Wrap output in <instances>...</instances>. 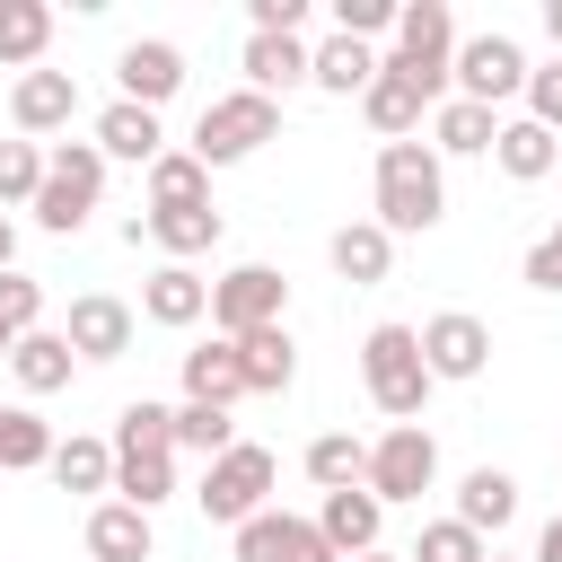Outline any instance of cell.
Wrapping results in <instances>:
<instances>
[{
    "mask_svg": "<svg viewBox=\"0 0 562 562\" xmlns=\"http://www.w3.org/2000/svg\"><path fill=\"white\" fill-rule=\"evenodd\" d=\"M176 448H193V457H228L237 448V422H228V404H176Z\"/></svg>",
    "mask_w": 562,
    "mask_h": 562,
    "instance_id": "35",
    "label": "cell"
},
{
    "mask_svg": "<svg viewBox=\"0 0 562 562\" xmlns=\"http://www.w3.org/2000/svg\"><path fill=\"white\" fill-rule=\"evenodd\" d=\"M35 316H44V281L0 272V325H9V334H35Z\"/></svg>",
    "mask_w": 562,
    "mask_h": 562,
    "instance_id": "40",
    "label": "cell"
},
{
    "mask_svg": "<svg viewBox=\"0 0 562 562\" xmlns=\"http://www.w3.org/2000/svg\"><path fill=\"white\" fill-rule=\"evenodd\" d=\"M237 360H246V395H281V386L299 378V342H290L281 325L246 334V342H237Z\"/></svg>",
    "mask_w": 562,
    "mask_h": 562,
    "instance_id": "29",
    "label": "cell"
},
{
    "mask_svg": "<svg viewBox=\"0 0 562 562\" xmlns=\"http://www.w3.org/2000/svg\"><path fill=\"white\" fill-rule=\"evenodd\" d=\"M9 351H18V334H9V325H0V360H9Z\"/></svg>",
    "mask_w": 562,
    "mask_h": 562,
    "instance_id": "47",
    "label": "cell"
},
{
    "mask_svg": "<svg viewBox=\"0 0 562 562\" xmlns=\"http://www.w3.org/2000/svg\"><path fill=\"white\" fill-rule=\"evenodd\" d=\"M53 44V9L44 0H0V61H35Z\"/></svg>",
    "mask_w": 562,
    "mask_h": 562,
    "instance_id": "36",
    "label": "cell"
},
{
    "mask_svg": "<svg viewBox=\"0 0 562 562\" xmlns=\"http://www.w3.org/2000/svg\"><path fill=\"white\" fill-rule=\"evenodd\" d=\"M325 255H334V272H342V281H360V290H369V281H386V263H395V237H386L378 220H342Z\"/></svg>",
    "mask_w": 562,
    "mask_h": 562,
    "instance_id": "20",
    "label": "cell"
},
{
    "mask_svg": "<svg viewBox=\"0 0 562 562\" xmlns=\"http://www.w3.org/2000/svg\"><path fill=\"white\" fill-rule=\"evenodd\" d=\"M237 562H342V553L325 544V527H316V518L263 509V518H246V527H237Z\"/></svg>",
    "mask_w": 562,
    "mask_h": 562,
    "instance_id": "10",
    "label": "cell"
},
{
    "mask_svg": "<svg viewBox=\"0 0 562 562\" xmlns=\"http://www.w3.org/2000/svg\"><path fill=\"white\" fill-rule=\"evenodd\" d=\"M149 509H132V501H97L88 509V562H149Z\"/></svg>",
    "mask_w": 562,
    "mask_h": 562,
    "instance_id": "17",
    "label": "cell"
},
{
    "mask_svg": "<svg viewBox=\"0 0 562 562\" xmlns=\"http://www.w3.org/2000/svg\"><path fill=\"white\" fill-rule=\"evenodd\" d=\"M0 272H18V228H9V211H0Z\"/></svg>",
    "mask_w": 562,
    "mask_h": 562,
    "instance_id": "44",
    "label": "cell"
},
{
    "mask_svg": "<svg viewBox=\"0 0 562 562\" xmlns=\"http://www.w3.org/2000/svg\"><path fill=\"white\" fill-rule=\"evenodd\" d=\"M527 114H536L544 132H562V53H553L544 70H527Z\"/></svg>",
    "mask_w": 562,
    "mask_h": 562,
    "instance_id": "41",
    "label": "cell"
},
{
    "mask_svg": "<svg viewBox=\"0 0 562 562\" xmlns=\"http://www.w3.org/2000/svg\"><path fill=\"white\" fill-rule=\"evenodd\" d=\"M114 79H123V105H149V114H158V105L184 88V53H176L167 35H140V44H123Z\"/></svg>",
    "mask_w": 562,
    "mask_h": 562,
    "instance_id": "12",
    "label": "cell"
},
{
    "mask_svg": "<svg viewBox=\"0 0 562 562\" xmlns=\"http://www.w3.org/2000/svg\"><path fill=\"white\" fill-rule=\"evenodd\" d=\"M492 158L518 176V184H536V176H553V158H562V140L536 123V114H518V123H501V140H492Z\"/></svg>",
    "mask_w": 562,
    "mask_h": 562,
    "instance_id": "28",
    "label": "cell"
},
{
    "mask_svg": "<svg viewBox=\"0 0 562 562\" xmlns=\"http://www.w3.org/2000/svg\"><path fill=\"white\" fill-rule=\"evenodd\" d=\"M430 474H439V448H430L422 422H395V430L369 448V492H378V501H422Z\"/></svg>",
    "mask_w": 562,
    "mask_h": 562,
    "instance_id": "8",
    "label": "cell"
},
{
    "mask_svg": "<svg viewBox=\"0 0 562 562\" xmlns=\"http://www.w3.org/2000/svg\"><path fill=\"white\" fill-rule=\"evenodd\" d=\"M53 430L35 422V413H18V404H0V474H26V465H53Z\"/></svg>",
    "mask_w": 562,
    "mask_h": 562,
    "instance_id": "34",
    "label": "cell"
},
{
    "mask_svg": "<svg viewBox=\"0 0 562 562\" xmlns=\"http://www.w3.org/2000/svg\"><path fill=\"white\" fill-rule=\"evenodd\" d=\"M509 509H518V483H509L501 465H474L465 492H457V518H465L474 536H492V527H509Z\"/></svg>",
    "mask_w": 562,
    "mask_h": 562,
    "instance_id": "31",
    "label": "cell"
},
{
    "mask_svg": "<svg viewBox=\"0 0 562 562\" xmlns=\"http://www.w3.org/2000/svg\"><path fill=\"white\" fill-rule=\"evenodd\" d=\"M413 562H492V553H483V536L465 518H430L422 544H413Z\"/></svg>",
    "mask_w": 562,
    "mask_h": 562,
    "instance_id": "38",
    "label": "cell"
},
{
    "mask_svg": "<svg viewBox=\"0 0 562 562\" xmlns=\"http://www.w3.org/2000/svg\"><path fill=\"white\" fill-rule=\"evenodd\" d=\"M360 386H369V404L386 413V422H413L422 404H430V360H422V325H369V342H360Z\"/></svg>",
    "mask_w": 562,
    "mask_h": 562,
    "instance_id": "2",
    "label": "cell"
},
{
    "mask_svg": "<svg viewBox=\"0 0 562 562\" xmlns=\"http://www.w3.org/2000/svg\"><path fill=\"white\" fill-rule=\"evenodd\" d=\"M536 562H562V518L544 527V544H536Z\"/></svg>",
    "mask_w": 562,
    "mask_h": 562,
    "instance_id": "45",
    "label": "cell"
},
{
    "mask_svg": "<svg viewBox=\"0 0 562 562\" xmlns=\"http://www.w3.org/2000/svg\"><path fill=\"white\" fill-rule=\"evenodd\" d=\"M422 360H430V378H483V360H492V325L465 316V307H439V316L422 325Z\"/></svg>",
    "mask_w": 562,
    "mask_h": 562,
    "instance_id": "11",
    "label": "cell"
},
{
    "mask_svg": "<svg viewBox=\"0 0 562 562\" xmlns=\"http://www.w3.org/2000/svg\"><path fill=\"white\" fill-rule=\"evenodd\" d=\"M422 105H430V97H422L413 79H395V70H378V79H369V97H360V114H369V132H378V140H413Z\"/></svg>",
    "mask_w": 562,
    "mask_h": 562,
    "instance_id": "22",
    "label": "cell"
},
{
    "mask_svg": "<svg viewBox=\"0 0 562 562\" xmlns=\"http://www.w3.org/2000/svg\"><path fill=\"white\" fill-rule=\"evenodd\" d=\"M518 281H527V290H562V220H553V228H544V237L527 246V263H518Z\"/></svg>",
    "mask_w": 562,
    "mask_h": 562,
    "instance_id": "42",
    "label": "cell"
},
{
    "mask_svg": "<svg viewBox=\"0 0 562 562\" xmlns=\"http://www.w3.org/2000/svg\"><path fill=\"white\" fill-rule=\"evenodd\" d=\"M9 114H18V140H44V132H61L79 114V79L70 70H18Z\"/></svg>",
    "mask_w": 562,
    "mask_h": 562,
    "instance_id": "13",
    "label": "cell"
},
{
    "mask_svg": "<svg viewBox=\"0 0 562 562\" xmlns=\"http://www.w3.org/2000/svg\"><path fill=\"white\" fill-rule=\"evenodd\" d=\"M44 167H53V158H44L35 140H0V202H35V193H44Z\"/></svg>",
    "mask_w": 562,
    "mask_h": 562,
    "instance_id": "37",
    "label": "cell"
},
{
    "mask_svg": "<svg viewBox=\"0 0 562 562\" xmlns=\"http://www.w3.org/2000/svg\"><path fill=\"white\" fill-rule=\"evenodd\" d=\"M360 562H395V553H360Z\"/></svg>",
    "mask_w": 562,
    "mask_h": 562,
    "instance_id": "48",
    "label": "cell"
},
{
    "mask_svg": "<svg viewBox=\"0 0 562 562\" xmlns=\"http://www.w3.org/2000/svg\"><path fill=\"white\" fill-rule=\"evenodd\" d=\"M492 562H501V553H492Z\"/></svg>",
    "mask_w": 562,
    "mask_h": 562,
    "instance_id": "49",
    "label": "cell"
},
{
    "mask_svg": "<svg viewBox=\"0 0 562 562\" xmlns=\"http://www.w3.org/2000/svg\"><path fill=\"white\" fill-rule=\"evenodd\" d=\"M202 518H220V527H246V518H263L272 509V448H255V439H237L211 474H202Z\"/></svg>",
    "mask_w": 562,
    "mask_h": 562,
    "instance_id": "6",
    "label": "cell"
},
{
    "mask_svg": "<svg viewBox=\"0 0 562 562\" xmlns=\"http://www.w3.org/2000/svg\"><path fill=\"white\" fill-rule=\"evenodd\" d=\"M70 351L79 360H123L132 351V307L114 299V290H88V299H70Z\"/></svg>",
    "mask_w": 562,
    "mask_h": 562,
    "instance_id": "14",
    "label": "cell"
},
{
    "mask_svg": "<svg viewBox=\"0 0 562 562\" xmlns=\"http://www.w3.org/2000/svg\"><path fill=\"white\" fill-rule=\"evenodd\" d=\"M140 316H149V325H193V316H211V281L184 272V263H167V272H149Z\"/></svg>",
    "mask_w": 562,
    "mask_h": 562,
    "instance_id": "21",
    "label": "cell"
},
{
    "mask_svg": "<svg viewBox=\"0 0 562 562\" xmlns=\"http://www.w3.org/2000/svg\"><path fill=\"white\" fill-rule=\"evenodd\" d=\"M544 35H553V53H562V0H553V9H544Z\"/></svg>",
    "mask_w": 562,
    "mask_h": 562,
    "instance_id": "46",
    "label": "cell"
},
{
    "mask_svg": "<svg viewBox=\"0 0 562 562\" xmlns=\"http://www.w3.org/2000/svg\"><path fill=\"white\" fill-rule=\"evenodd\" d=\"M281 299H290V281H281L272 263H237L228 281H211V325H220L228 342H246V334L281 325Z\"/></svg>",
    "mask_w": 562,
    "mask_h": 562,
    "instance_id": "7",
    "label": "cell"
},
{
    "mask_svg": "<svg viewBox=\"0 0 562 562\" xmlns=\"http://www.w3.org/2000/svg\"><path fill=\"white\" fill-rule=\"evenodd\" d=\"M430 132H439V149H457V158H483V149L501 140L492 105H465V97H448V105L430 114Z\"/></svg>",
    "mask_w": 562,
    "mask_h": 562,
    "instance_id": "32",
    "label": "cell"
},
{
    "mask_svg": "<svg viewBox=\"0 0 562 562\" xmlns=\"http://www.w3.org/2000/svg\"><path fill=\"white\" fill-rule=\"evenodd\" d=\"M149 211H211V167L193 149H167L149 167Z\"/></svg>",
    "mask_w": 562,
    "mask_h": 562,
    "instance_id": "23",
    "label": "cell"
},
{
    "mask_svg": "<svg viewBox=\"0 0 562 562\" xmlns=\"http://www.w3.org/2000/svg\"><path fill=\"white\" fill-rule=\"evenodd\" d=\"M386 61L360 44V35H334V44H316V88L325 97H369V79H378Z\"/></svg>",
    "mask_w": 562,
    "mask_h": 562,
    "instance_id": "27",
    "label": "cell"
},
{
    "mask_svg": "<svg viewBox=\"0 0 562 562\" xmlns=\"http://www.w3.org/2000/svg\"><path fill=\"white\" fill-rule=\"evenodd\" d=\"M439 211H448L439 149L430 140H386L378 149V228L386 237H422V228H439Z\"/></svg>",
    "mask_w": 562,
    "mask_h": 562,
    "instance_id": "1",
    "label": "cell"
},
{
    "mask_svg": "<svg viewBox=\"0 0 562 562\" xmlns=\"http://www.w3.org/2000/svg\"><path fill=\"white\" fill-rule=\"evenodd\" d=\"M518 88H527L518 35H474V44H457V97H465V105H501V97H518Z\"/></svg>",
    "mask_w": 562,
    "mask_h": 562,
    "instance_id": "9",
    "label": "cell"
},
{
    "mask_svg": "<svg viewBox=\"0 0 562 562\" xmlns=\"http://www.w3.org/2000/svg\"><path fill=\"white\" fill-rule=\"evenodd\" d=\"M97 149H105V158H132V167H158V158H167V132H158L149 105H123V97H114V105L97 114Z\"/></svg>",
    "mask_w": 562,
    "mask_h": 562,
    "instance_id": "18",
    "label": "cell"
},
{
    "mask_svg": "<svg viewBox=\"0 0 562 562\" xmlns=\"http://www.w3.org/2000/svg\"><path fill=\"white\" fill-rule=\"evenodd\" d=\"M307 79H316V53H307L299 35H246V88H255V97H272V88L290 97V88H307Z\"/></svg>",
    "mask_w": 562,
    "mask_h": 562,
    "instance_id": "16",
    "label": "cell"
},
{
    "mask_svg": "<svg viewBox=\"0 0 562 562\" xmlns=\"http://www.w3.org/2000/svg\"><path fill=\"white\" fill-rule=\"evenodd\" d=\"M123 237H132V246H140V237H158V246H167V255L184 263V255L220 246V211H140V220H132Z\"/></svg>",
    "mask_w": 562,
    "mask_h": 562,
    "instance_id": "24",
    "label": "cell"
},
{
    "mask_svg": "<svg viewBox=\"0 0 562 562\" xmlns=\"http://www.w3.org/2000/svg\"><path fill=\"white\" fill-rule=\"evenodd\" d=\"M97 193H105V149L97 140H70V149H53V167H44V193L26 202L53 237H70L88 211H97Z\"/></svg>",
    "mask_w": 562,
    "mask_h": 562,
    "instance_id": "5",
    "label": "cell"
},
{
    "mask_svg": "<svg viewBox=\"0 0 562 562\" xmlns=\"http://www.w3.org/2000/svg\"><path fill=\"white\" fill-rule=\"evenodd\" d=\"M272 132H281V105L255 97V88H228V97L202 105V123H193V158H202V167H237V158H255Z\"/></svg>",
    "mask_w": 562,
    "mask_h": 562,
    "instance_id": "4",
    "label": "cell"
},
{
    "mask_svg": "<svg viewBox=\"0 0 562 562\" xmlns=\"http://www.w3.org/2000/svg\"><path fill=\"white\" fill-rule=\"evenodd\" d=\"M114 492L132 509H158L176 492V448H114Z\"/></svg>",
    "mask_w": 562,
    "mask_h": 562,
    "instance_id": "26",
    "label": "cell"
},
{
    "mask_svg": "<svg viewBox=\"0 0 562 562\" xmlns=\"http://www.w3.org/2000/svg\"><path fill=\"white\" fill-rule=\"evenodd\" d=\"M316 527H325V544H334L342 562H360V553H378V527H386V501H378L369 483H351V492H325V509H316Z\"/></svg>",
    "mask_w": 562,
    "mask_h": 562,
    "instance_id": "15",
    "label": "cell"
},
{
    "mask_svg": "<svg viewBox=\"0 0 562 562\" xmlns=\"http://www.w3.org/2000/svg\"><path fill=\"white\" fill-rule=\"evenodd\" d=\"M237 395H246V360H237L228 334L202 342V351H184V404H237Z\"/></svg>",
    "mask_w": 562,
    "mask_h": 562,
    "instance_id": "19",
    "label": "cell"
},
{
    "mask_svg": "<svg viewBox=\"0 0 562 562\" xmlns=\"http://www.w3.org/2000/svg\"><path fill=\"white\" fill-rule=\"evenodd\" d=\"M53 483L61 492H114V448L105 439H61L53 448Z\"/></svg>",
    "mask_w": 562,
    "mask_h": 562,
    "instance_id": "33",
    "label": "cell"
},
{
    "mask_svg": "<svg viewBox=\"0 0 562 562\" xmlns=\"http://www.w3.org/2000/svg\"><path fill=\"white\" fill-rule=\"evenodd\" d=\"M386 70L413 79L430 105H448V88H457V18H448L439 0H413V9L395 18V53H386Z\"/></svg>",
    "mask_w": 562,
    "mask_h": 562,
    "instance_id": "3",
    "label": "cell"
},
{
    "mask_svg": "<svg viewBox=\"0 0 562 562\" xmlns=\"http://www.w3.org/2000/svg\"><path fill=\"white\" fill-rule=\"evenodd\" d=\"M70 360H79V351H70V334H44V325H35V334H18V351H9V369H18V386H26V395L70 386Z\"/></svg>",
    "mask_w": 562,
    "mask_h": 562,
    "instance_id": "25",
    "label": "cell"
},
{
    "mask_svg": "<svg viewBox=\"0 0 562 562\" xmlns=\"http://www.w3.org/2000/svg\"><path fill=\"white\" fill-rule=\"evenodd\" d=\"M307 483H316V492H351V483H369V448H360L351 430L307 439Z\"/></svg>",
    "mask_w": 562,
    "mask_h": 562,
    "instance_id": "30",
    "label": "cell"
},
{
    "mask_svg": "<svg viewBox=\"0 0 562 562\" xmlns=\"http://www.w3.org/2000/svg\"><path fill=\"white\" fill-rule=\"evenodd\" d=\"M395 18H404V9H386V0H342V35H360V44H369L378 26H395Z\"/></svg>",
    "mask_w": 562,
    "mask_h": 562,
    "instance_id": "43",
    "label": "cell"
},
{
    "mask_svg": "<svg viewBox=\"0 0 562 562\" xmlns=\"http://www.w3.org/2000/svg\"><path fill=\"white\" fill-rule=\"evenodd\" d=\"M114 448H176V413L167 404H123V422H114Z\"/></svg>",
    "mask_w": 562,
    "mask_h": 562,
    "instance_id": "39",
    "label": "cell"
}]
</instances>
